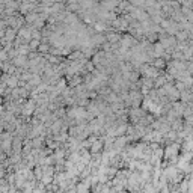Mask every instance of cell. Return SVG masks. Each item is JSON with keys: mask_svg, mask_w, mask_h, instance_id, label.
Instances as JSON below:
<instances>
[]
</instances>
